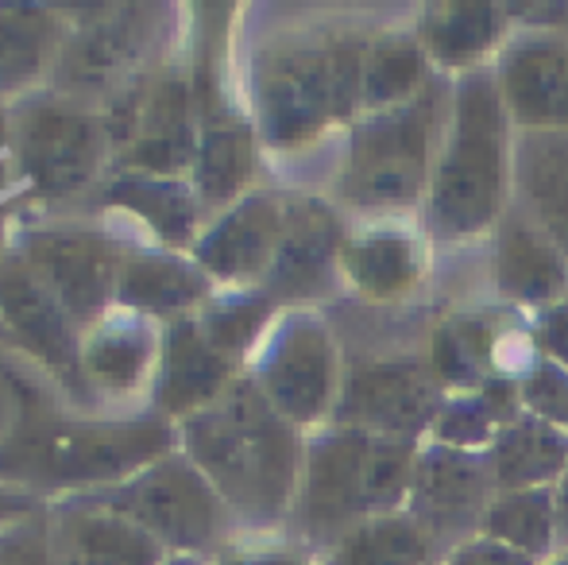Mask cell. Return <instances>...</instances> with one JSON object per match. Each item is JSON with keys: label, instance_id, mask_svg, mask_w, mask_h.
I'll use <instances>...</instances> for the list:
<instances>
[{"label": "cell", "instance_id": "6da1fadb", "mask_svg": "<svg viewBox=\"0 0 568 565\" xmlns=\"http://www.w3.org/2000/svg\"><path fill=\"white\" fill-rule=\"evenodd\" d=\"M16 384L20 411L0 442V481L16 488H98L124 484L159 457L174 453L179 426L163 415L70 418L31 384Z\"/></svg>", "mask_w": 568, "mask_h": 565}, {"label": "cell", "instance_id": "7a4b0ae2", "mask_svg": "<svg viewBox=\"0 0 568 565\" xmlns=\"http://www.w3.org/2000/svg\"><path fill=\"white\" fill-rule=\"evenodd\" d=\"M179 437L182 453L247 527H275L294 512L306 445L252 376H240L213 407L179 423Z\"/></svg>", "mask_w": 568, "mask_h": 565}, {"label": "cell", "instance_id": "3957f363", "mask_svg": "<svg viewBox=\"0 0 568 565\" xmlns=\"http://www.w3.org/2000/svg\"><path fill=\"white\" fill-rule=\"evenodd\" d=\"M515 137L495 67L453 78L449 121L426 194V233L434 241L464 244L495 233L515 202Z\"/></svg>", "mask_w": 568, "mask_h": 565}, {"label": "cell", "instance_id": "277c9868", "mask_svg": "<svg viewBox=\"0 0 568 565\" xmlns=\"http://www.w3.org/2000/svg\"><path fill=\"white\" fill-rule=\"evenodd\" d=\"M367 39L306 31L267 43L252 67L255 132L267 148L298 151L364 113Z\"/></svg>", "mask_w": 568, "mask_h": 565}, {"label": "cell", "instance_id": "5b68a950", "mask_svg": "<svg viewBox=\"0 0 568 565\" xmlns=\"http://www.w3.org/2000/svg\"><path fill=\"white\" fill-rule=\"evenodd\" d=\"M422 442L329 423L306 442L294 512L306 543L333 546L356 527L406 512Z\"/></svg>", "mask_w": 568, "mask_h": 565}, {"label": "cell", "instance_id": "8992f818", "mask_svg": "<svg viewBox=\"0 0 568 565\" xmlns=\"http://www.w3.org/2000/svg\"><path fill=\"white\" fill-rule=\"evenodd\" d=\"M437 132H445L437 82L398 109L359 113L348 129L337 198L367 218H403L414 205H426L442 148Z\"/></svg>", "mask_w": 568, "mask_h": 565}, {"label": "cell", "instance_id": "52a82bcc", "mask_svg": "<svg viewBox=\"0 0 568 565\" xmlns=\"http://www.w3.org/2000/svg\"><path fill=\"white\" fill-rule=\"evenodd\" d=\"M255 387L291 426L333 423L344 372L329 322L314 310H286L255 349Z\"/></svg>", "mask_w": 568, "mask_h": 565}, {"label": "cell", "instance_id": "ba28073f", "mask_svg": "<svg viewBox=\"0 0 568 565\" xmlns=\"http://www.w3.org/2000/svg\"><path fill=\"white\" fill-rule=\"evenodd\" d=\"M101 507L132 519L155 543H163V551L179 554H194L221 543L232 515L210 476L179 450L159 457L132 481L109 488L101 496Z\"/></svg>", "mask_w": 568, "mask_h": 565}, {"label": "cell", "instance_id": "9c48e42d", "mask_svg": "<svg viewBox=\"0 0 568 565\" xmlns=\"http://www.w3.org/2000/svg\"><path fill=\"white\" fill-rule=\"evenodd\" d=\"M105 132L116 148L120 171L159 174V179H179L182 171H194V82H186L174 70L143 78L113 101Z\"/></svg>", "mask_w": 568, "mask_h": 565}, {"label": "cell", "instance_id": "30bf717a", "mask_svg": "<svg viewBox=\"0 0 568 565\" xmlns=\"http://www.w3.org/2000/svg\"><path fill=\"white\" fill-rule=\"evenodd\" d=\"M109 151L105 121L62 98H36L16 113V155L31 190L74 198L98 179Z\"/></svg>", "mask_w": 568, "mask_h": 565}, {"label": "cell", "instance_id": "8fae6325", "mask_svg": "<svg viewBox=\"0 0 568 565\" xmlns=\"http://www.w3.org/2000/svg\"><path fill=\"white\" fill-rule=\"evenodd\" d=\"M515 23L495 59L503 105L518 132H568V4Z\"/></svg>", "mask_w": 568, "mask_h": 565}, {"label": "cell", "instance_id": "7c38bea8", "mask_svg": "<svg viewBox=\"0 0 568 565\" xmlns=\"http://www.w3.org/2000/svg\"><path fill=\"white\" fill-rule=\"evenodd\" d=\"M449 403L429 361H367L348 369L333 423L379 437H429Z\"/></svg>", "mask_w": 568, "mask_h": 565}, {"label": "cell", "instance_id": "4fadbf2b", "mask_svg": "<svg viewBox=\"0 0 568 565\" xmlns=\"http://www.w3.org/2000/svg\"><path fill=\"white\" fill-rule=\"evenodd\" d=\"M491 500L495 481L484 453L449 450L437 442H426L418 450L406 515L426 531L434 551H445V558L476 543Z\"/></svg>", "mask_w": 568, "mask_h": 565}, {"label": "cell", "instance_id": "5bb4252c", "mask_svg": "<svg viewBox=\"0 0 568 565\" xmlns=\"http://www.w3.org/2000/svg\"><path fill=\"white\" fill-rule=\"evenodd\" d=\"M20 256L82 330L98 325L116 306V275L124 252H116L109 236L82 225L36 229L20 244Z\"/></svg>", "mask_w": 568, "mask_h": 565}, {"label": "cell", "instance_id": "9a60e30c", "mask_svg": "<svg viewBox=\"0 0 568 565\" xmlns=\"http://www.w3.org/2000/svg\"><path fill=\"white\" fill-rule=\"evenodd\" d=\"M344 244H348V225L337 205L314 194L286 198L283 236H278L275 260H271L260 291H267L275 302L325 299L333 294L337 280H344Z\"/></svg>", "mask_w": 568, "mask_h": 565}, {"label": "cell", "instance_id": "2e32d148", "mask_svg": "<svg viewBox=\"0 0 568 565\" xmlns=\"http://www.w3.org/2000/svg\"><path fill=\"white\" fill-rule=\"evenodd\" d=\"M0 322L4 330L47 364L70 392L90 395L82 372V325L62 310V302L39 283L23 256L0 260Z\"/></svg>", "mask_w": 568, "mask_h": 565}, {"label": "cell", "instance_id": "e0dca14e", "mask_svg": "<svg viewBox=\"0 0 568 565\" xmlns=\"http://www.w3.org/2000/svg\"><path fill=\"white\" fill-rule=\"evenodd\" d=\"M283 221H286V198L244 194L236 205L221 210V218L210 229H202L190 256H194V264L213 283L260 286L271 260H275Z\"/></svg>", "mask_w": 568, "mask_h": 565}, {"label": "cell", "instance_id": "ac0fdd59", "mask_svg": "<svg viewBox=\"0 0 568 565\" xmlns=\"http://www.w3.org/2000/svg\"><path fill=\"white\" fill-rule=\"evenodd\" d=\"M236 380V361L205 337L194 314L166 322L155 369V392H151L155 395V415L171 418V423H186V418L202 415L205 407H213Z\"/></svg>", "mask_w": 568, "mask_h": 565}, {"label": "cell", "instance_id": "d6986e66", "mask_svg": "<svg viewBox=\"0 0 568 565\" xmlns=\"http://www.w3.org/2000/svg\"><path fill=\"white\" fill-rule=\"evenodd\" d=\"M341 272L352 291L372 302L406 299L429 272V241L414 221L372 218L348 233Z\"/></svg>", "mask_w": 568, "mask_h": 565}, {"label": "cell", "instance_id": "ffe728a7", "mask_svg": "<svg viewBox=\"0 0 568 565\" xmlns=\"http://www.w3.org/2000/svg\"><path fill=\"white\" fill-rule=\"evenodd\" d=\"M197 109V155H194V190L202 205L229 210L244 198L255 171V129L221 105L217 90L205 74L194 78Z\"/></svg>", "mask_w": 568, "mask_h": 565}, {"label": "cell", "instance_id": "44dd1931", "mask_svg": "<svg viewBox=\"0 0 568 565\" xmlns=\"http://www.w3.org/2000/svg\"><path fill=\"white\" fill-rule=\"evenodd\" d=\"M495 291L526 310H546L568 294L565 252L538 229V221L510 202L495 225Z\"/></svg>", "mask_w": 568, "mask_h": 565}, {"label": "cell", "instance_id": "7402d4cb", "mask_svg": "<svg viewBox=\"0 0 568 565\" xmlns=\"http://www.w3.org/2000/svg\"><path fill=\"white\" fill-rule=\"evenodd\" d=\"M515 20L510 4H484V0H449V4H426L414 28L429 67L449 74L495 67L499 51L507 47Z\"/></svg>", "mask_w": 568, "mask_h": 565}, {"label": "cell", "instance_id": "603a6c76", "mask_svg": "<svg viewBox=\"0 0 568 565\" xmlns=\"http://www.w3.org/2000/svg\"><path fill=\"white\" fill-rule=\"evenodd\" d=\"M163 333L151 330V322L132 310H109L98 325L82 333V372L85 384L105 395L140 392L159 369Z\"/></svg>", "mask_w": 568, "mask_h": 565}, {"label": "cell", "instance_id": "cb8c5ba5", "mask_svg": "<svg viewBox=\"0 0 568 565\" xmlns=\"http://www.w3.org/2000/svg\"><path fill=\"white\" fill-rule=\"evenodd\" d=\"M213 280L194 264V256L166 249H132L120 256L116 306L132 314L186 317L213 299Z\"/></svg>", "mask_w": 568, "mask_h": 565}, {"label": "cell", "instance_id": "d4e9b609", "mask_svg": "<svg viewBox=\"0 0 568 565\" xmlns=\"http://www.w3.org/2000/svg\"><path fill=\"white\" fill-rule=\"evenodd\" d=\"M515 202L568 260V132H518Z\"/></svg>", "mask_w": 568, "mask_h": 565}, {"label": "cell", "instance_id": "484cf974", "mask_svg": "<svg viewBox=\"0 0 568 565\" xmlns=\"http://www.w3.org/2000/svg\"><path fill=\"white\" fill-rule=\"evenodd\" d=\"M143 39V8H109V16H93L74 39H67L59 54V74L70 90H105L135 59Z\"/></svg>", "mask_w": 568, "mask_h": 565}, {"label": "cell", "instance_id": "4316f807", "mask_svg": "<svg viewBox=\"0 0 568 565\" xmlns=\"http://www.w3.org/2000/svg\"><path fill=\"white\" fill-rule=\"evenodd\" d=\"M429 369L449 395L476 392V387L507 376L499 322L491 314L445 317L429 337Z\"/></svg>", "mask_w": 568, "mask_h": 565}, {"label": "cell", "instance_id": "83f0119b", "mask_svg": "<svg viewBox=\"0 0 568 565\" xmlns=\"http://www.w3.org/2000/svg\"><path fill=\"white\" fill-rule=\"evenodd\" d=\"M495 492L554 488L568 468V434L534 415H518L484 453Z\"/></svg>", "mask_w": 568, "mask_h": 565}, {"label": "cell", "instance_id": "f1b7e54d", "mask_svg": "<svg viewBox=\"0 0 568 565\" xmlns=\"http://www.w3.org/2000/svg\"><path fill=\"white\" fill-rule=\"evenodd\" d=\"M105 202L135 213L143 225L155 229L166 249H194L197 244V218H202V198L182 179H159V174H132L116 171L105 186Z\"/></svg>", "mask_w": 568, "mask_h": 565}, {"label": "cell", "instance_id": "f546056e", "mask_svg": "<svg viewBox=\"0 0 568 565\" xmlns=\"http://www.w3.org/2000/svg\"><path fill=\"white\" fill-rule=\"evenodd\" d=\"M70 565H166L163 543L105 507H74L62 523Z\"/></svg>", "mask_w": 568, "mask_h": 565}, {"label": "cell", "instance_id": "4dcf8cb0", "mask_svg": "<svg viewBox=\"0 0 568 565\" xmlns=\"http://www.w3.org/2000/svg\"><path fill=\"white\" fill-rule=\"evenodd\" d=\"M518 415H523L518 380L499 376L491 384L476 387V392L449 395L445 411L437 415L434 430H429V442L464 453H487L495 445V437L515 423Z\"/></svg>", "mask_w": 568, "mask_h": 565}, {"label": "cell", "instance_id": "1f68e13d", "mask_svg": "<svg viewBox=\"0 0 568 565\" xmlns=\"http://www.w3.org/2000/svg\"><path fill=\"white\" fill-rule=\"evenodd\" d=\"M434 85L429 59L414 31H383L367 39L364 54V113L398 109Z\"/></svg>", "mask_w": 568, "mask_h": 565}, {"label": "cell", "instance_id": "d6a6232c", "mask_svg": "<svg viewBox=\"0 0 568 565\" xmlns=\"http://www.w3.org/2000/svg\"><path fill=\"white\" fill-rule=\"evenodd\" d=\"M479 538H491L526 558L546 565L557 554V512L554 488L530 492H495L491 507L484 515Z\"/></svg>", "mask_w": 568, "mask_h": 565}, {"label": "cell", "instance_id": "836d02e7", "mask_svg": "<svg viewBox=\"0 0 568 565\" xmlns=\"http://www.w3.org/2000/svg\"><path fill=\"white\" fill-rule=\"evenodd\" d=\"M194 317L205 337L240 364L252 349L263 345L267 330L278 322V302L260 286H229L213 294Z\"/></svg>", "mask_w": 568, "mask_h": 565}, {"label": "cell", "instance_id": "e575fe53", "mask_svg": "<svg viewBox=\"0 0 568 565\" xmlns=\"http://www.w3.org/2000/svg\"><path fill=\"white\" fill-rule=\"evenodd\" d=\"M434 558L437 551L426 531L406 512H398L364 523L348 538H341L325 565H434Z\"/></svg>", "mask_w": 568, "mask_h": 565}, {"label": "cell", "instance_id": "d590c367", "mask_svg": "<svg viewBox=\"0 0 568 565\" xmlns=\"http://www.w3.org/2000/svg\"><path fill=\"white\" fill-rule=\"evenodd\" d=\"M54 16L39 4H0V90H20L39 78L54 47Z\"/></svg>", "mask_w": 568, "mask_h": 565}, {"label": "cell", "instance_id": "8d00e7d4", "mask_svg": "<svg viewBox=\"0 0 568 565\" xmlns=\"http://www.w3.org/2000/svg\"><path fill=\"white\" fill-rule=\"evenodd\" d=\"M518 400H523L526 415L568 434V372L561 364L546 361L541 353L534 356L518 376Z\"/></svg>", "mask_w": 568, "mask_h": 565}, {"label": "cell", "instance_id": "74e56055", "mask_svg": "<svg viewBox=\"0 0 568 565\" xmlns=\"http://www.w3.org/2000/svg\"><path fill=\"white\" fill-rule=\"evenodd\" d=\"M0 565H59L51 543V519L43 512L0 531Z\"/></svg>", "mask_w": 568, "mask_h": 565}, {"label": "cell", "instance_id": "f35d334b", "mask_svg": "<svg viewBox=\"0 0 568 565\" xmlns=\"http://www.w3.org/2000/svg\"><path fill=\"white\" fill-rule=\"evenodd\" d=\"M530 337H534V349H538L546 361L561 364L568 372V294L561 302H554V306L534 314Z\"/></svg>", "mask_w": 568, "mask_h": 565}, {"label": "cell", "instance_id": "ab89813d", "mask_svg": "<svg viewBox=\"0 0 568 565\" xmlns=\"http://www.w3.org/2000/svg\"><path fill=\"white\" fill-rule=\"evenodd\" d=\"M445 565H541L534 558H526V554L510 551V546L503 543H491V538H476V543L460 546V551H453Z\"/></svg>", "mask_w": 568, "mask_h": 565}, {"label": "cell", "instance_id": "60d3db41", "mask_svg": "<svg viewBox=\"0 0 568 565\" xmlns=\"http://www.w3.org/2000/svg\"><path fill=\"white\" fill-rule=\"evenodd\" d=\"M217 565H310V558L294 546H229Z\"/></svg>", "mask_w": 568, "mask_h": 565}, {"label": "cell", "instance_id": "b9f144b4", "mask_svg": "<svg viewBox=\"0 0 568 565\" xmlns=\"http://www.w3.org/2000/svg\"><path fill=\"white\" fill-rule=\"evenodd\" d=\"M36 512H39V504L28 496V492H20V488H12V484L0 481V531L12 527V523H20V519H28V515H36Z\"/></svg>", "mask_w": 568, "mask_h": 565}, {"label": "cell", "instance_id": "7bdbcfd3", "mask_svg": "<svg viewBox=\"0 0 568 565\" xmlns=\"http://www.w3.org/2000/svg\"><path fill=\"white\" fill-rule=\"evenodd\" d=\"M554 512H557V551H568V468L554 484Z\"/></svg>", "mask_w": 568, "mask_h": 565}, {"label": "cell", "instance_id": "ee69618b", "mask_svg": "<svg viewBox=\"0 0 568 565\" xmlns=\"http://www.w3.org/2000/svg\"><path fill=\"white\" fill-rule=\"evenodd\" d=\"M166 565H202V562L190 558V554H179V558H166Z\"/></svg>", "mask_w": 568, "mask_h": 565}, {"label": "cell", "instance_id": "f6af8a7d", "mask_svg": "<svg viewBox=\"0 0 568 565\" xmlns=\"http://www.w3.org/2000/svg\"><path fill=\"white\" fill-rule=\"evenodd\" d=\"M546 565H568V551H557L554 558H549Z\"/></svg>", "mask_w": 568, "mask_h": 565}, {"label": "cell", "instance_id": "bcb514c9", "mask_svg": "<svg viewBox=\"0 0 568 565\" xmlns=\"http://www.w3.org/2000/svg\"><path fill=\"white\" fill-rule=\"evenodd\" d=\"M67 565H70V562H67Z\"/></svg>", "mask_w": 568, "mask_h": 565}]
</instances>
